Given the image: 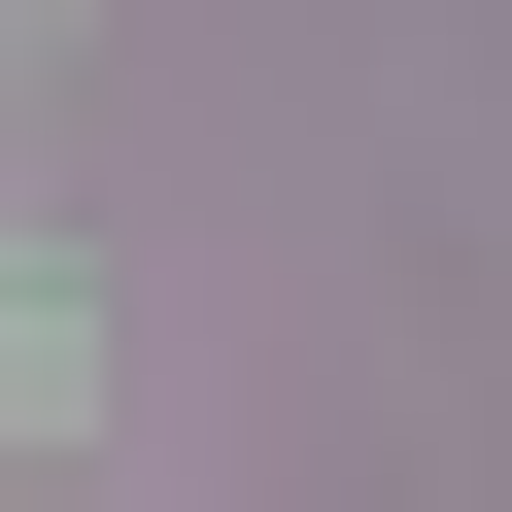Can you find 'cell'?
<instances>
[{
    "label": "cell",
    "instance_id": "cell-1",
    "mask_svg": "<svg viewBox=\"0 0 512 512\" xmlns=\"http://www.w3.org/2000/svg\"><path fill=\"white\" fill-rule=\"evenodd\" d=\"M69 410H103V308L35 274V239H0V444H69Z\"/></svg>",
    "mask_w": 512,
    "mask_h": 512
}]
</instances>
